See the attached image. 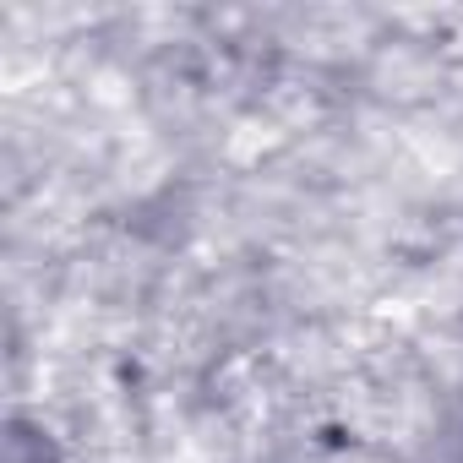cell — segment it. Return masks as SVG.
<instances>
[{
  "label": "cell",
  "mask_w": 463,
  "mask_h": 463,
  "mask_svg": "<svg viewBox=\"0 0 463 463\" xmlns=\"http://www.w3.org/2000/svg\"><path fill=\"white\" fill-rule=\"evenodd\" d=\"M6 463H66V447L44 425V414L17 409L12 425H6Z\"/></svg>",
  "instance_id": "6da1fadb"
}]
</instances>
